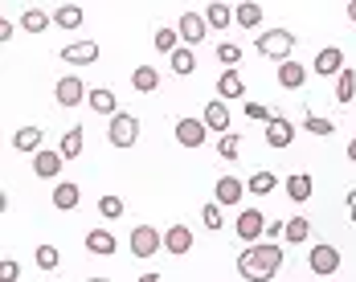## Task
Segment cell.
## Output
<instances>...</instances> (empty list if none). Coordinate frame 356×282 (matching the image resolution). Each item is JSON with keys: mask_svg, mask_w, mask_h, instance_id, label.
<instances>
[{"mask_svg": "<svg viewBox=\"0 0 356 282\" xmlns=\"http://www.w3.org/2000/svg\"><path fill=\"white\" fill-rule=\"evenodd\" d=\"M279 266H283V249L270 246V242H258L238 258V270H242L246 282H270L279 274Z\"/></svg>", "mask_w": 356, "mask_h": 282, "instance_id": "obj_1", "label": "cell"}, {"mask_svg": "<svg viewBox=\"0 0 356 282\" xmlns=\"http://www.w3.org/2000/svg\"><path fill=\"white\" fill-rule=\"evenodd\" d=\"M107 140L115 143V147H131V143L140 140V119L119 110V115L111 119V127H107Z\"/></svg>", "mask_w": 356, "mask_h": 282, "instance_id": "obj_2", "label": "cell"}, {"mask_svg": "<svg viewBox=\"0 0 356 282\" xmlns=\"http://www.w3.org/2000/svg\"><path fill=\"white\" fill-rule=\"evenodd\" d=\"M295 49V33H286V29H270V33H258V53H266V58H283Z\"/></svg>", "mask_w": 356, "mask_h": 282, "instance_id": "obj_3", "label": "cell"}, {"mask_svg": "<svg viewBox=\"0 0 356 282\" xmlns=\"http://www.w3.org/2000/svg\"><path fill=\"white\" fill-rule=\"evenodd\" d=\"M54 94H58V103H62V106H78V103H86V99H90V90L82 86V78H78V74H66V78H58Z\"/></svg>", "mask_w": 356, "mask_h": 282, "instance_id": "obj_4", "label": "cell"}, {"mask_svg": "<svg viewBox=\"0 0 356 282\" xmlns=\"http://www.w3.org/2000/svg\"><path fill=\"white\" fill-rule=\"evenodd\" d=\"M160 246H164L160 229H152V225H136V229H131V254H136V258H152Z\"/></svg>", "mask_w": 356, "mask_h": 282, "instance_id": "obj_5", "label": "cell"}, {"mask_svg": "<svg viewBox=\"0 0 356 282\" xmlns=\"http://www.w3.org/2000/svg\"><path fill=\"white\" fill-rule=\"evenodd\" d=\"M262 233H266V217H262L258 209H246L242 217H238V238H242V242H254V246H258Z\"/></svg>", "mask_w": 356, "mask_h": 282, "instance_id": "obj_6", "label": "cell"}, {"mask_svg": "<svg viewBox=\"0 0 356 282\" xmlns=\"http://www.w3.org/2000/svg\"><path fill=\"white\" fill-rule=\"evenodd\" d=\"M62 62H70V66H90V62H99V41H74L62 49Z\"/></svg>", "mask_w": 356, "mask_h": 282, "instance_id": "obj_7", "label": "cell"}, {"mask_svg": "<svg viewBox=\"0 0 356 282\" xmlns=\"http://www.w3.org/2000/svg\"><path fill=\"white\" fill-rule=\"evenodd\" d=\"M242 192H246V184H242L238 176H221L213 184V201L221 205V209H225V205H238V201H242Z\"/></svg>", "mask_w": 356, "mask_h": 282, "instance_id": "obj_8", "label": "cell"}, {"mask_svg": "<svg viewBox=\"0 0 356 282\" xmlns=\"http://www.w3.org/2000/svg\"><path fill=\"white\" fill-rule=\"evenodd\" d=\"M316 74H323V78H340V74H344V53H340L336 45L320 49V53H316Z\"/></svg>", "mask_w": 356, "mask_h": 282, "instance_id": "obj_9", "label": "cell"}, {"mask_svg": "<svg viewBox=\"0 0 356 282\" xmlns=\"http://www.w3.org/2000/svg\"><path fill=\"white\" fill-rule=\"evenodd\" d=\"M205 25H209V21H205L201 13H184L180 25H177V33L184 37L188 45H201V41H205Z\"/></svg>", "mask_w": 356, "mask_h": 282, "instance_id": "obj_10", "label": "cell"}, {"mask_svg": "<svg viewBox=\"0 0 356 282\" xmlns=\"http://www.w3.org/2000/svg\"><path fill=\"white\" fill-rule=\"evenodd\" d=\"M177 143L180 147H201V143H205V123H201V119H180Z\"/></svg>", "mask_w": 356, "mask_h": 282, "instance_id": "obj_11", "label": "cell"}, {"mask_svg": "<svg viewBox=\"0 0 356 282\" xmlns=\"http://www.w3.org/2000/svg\"><path fill=\"white\" fill-rule=\"evenodd\" d=\"M312 270H316V274H336V270H340V249L336 246H316L312 249Z\"/></svg>", "mask_w": 356, "mask_h": 282, "instance_id": "obj_12", "label": "cell"}, {"mask_svg": "<svg viewBox=\"0 0 356 282\" xmlns=\"http://www.w3.org/2000/svg\"><path fill=\"white\" fill-rule=\"evenodd\" d=\"M291 140H295V127L286 123L283 115H275V119L266 123V143H270V147H291Z\"/></svg>", "mask_w": 356, "mask_h": 282, "instance_id": "obj_13", "label": "cell"}, {"mask_svg": "<svg viewBox=\"0 0 356 282\" xmlns=\"http://www.w3.org/2000/svg\"><path fill=\"white\" fill-rule=\"evenodd\" d=\"M33 172L45 176V180H54L58 172H62V151H45V147H41V151L33 156Z\"/></svg>", "mask_w": 356, "mask_h": 282, "instance_id": "obj_14", "label": "cell"}, {"mask_svg": "<svg viewBox=\"0 0 356 282\" xmlns=\"http://www.w3.org/2000/svg\"><path fill=\"white\" fill-rule=\"evenodd\" d=\"M164 249H168V254H188V249H193V229H188V225H172V229L164 233Z\"/></svg>", "mask_w": 356, "mask_h": 282, "instance_id": "obj_15", "label": "cell"}, {"mask_svg": "<svg viewBox=\"0 0 356 282\" xmlns=\"http://www.w3.org/2000/svg\"><path fill=\"white\" fill-rule=\"evenodd\" d=\"M217 94H221V99H246V82H242V74L225 70L221 78H217Z\"/></svg>", "mask_w": 356, "mask_h": 282, "instance_id": "obj_16", "label": "cell"}, {"mask_svg": "<svg viewBox=\"0 0 356 282\" xmlns=\"http://www.w3.org/2000/svg\"><path fill=\"white\" fill-rule=\"evenodd\" d=\"M205 127H209V131H225V135H229V106L221 103V99H213V103L205 106Z\"/></svg>", "mask_w": 356, "mask_h": 282, "instance_id": "obj_17", "label": "cell"}, {"mask_svg": "<svg viewBox=\"0 0 356 282\" xmlns=\"http://www.w3.org/2000/svg\"><path fill=\"white\" fill-rule=\"evenodd\" d=\"M86 103H90V110H99V115H111V119L119 115V99H115V90H107V86L90 90V99H86Z\"/></svg>", "mask_w": 356, "mask_h": 282, "instance_id": "obj_18", "label": "cell"}, {"mask_svg": "<svg viewBox=\"0 0 356 282\" xmlns=\"http://www.w3.org/2000/svg\"><path fill=\"white\" fill-rule=\"evenodd\" d=\"M303 82H307V70H303L299 62H291V58H286L283 66H279V86H283V90H299Z\"/></svg>", "mask_w": 356, "mask_h": 282, "instance_id": "obj_19", "label": "cell"}, {"mask_svg": "<svg viewBox=\"0 0 356 282\" xmlns=\"http://www.w3.org/2000/svg\"><path fill=\"white\" fill-rule=\"evenodd\" d=\"M312 188H316V184H312V176H307V172H295V176H286V197H291V201H299V205L312 197Z\"/></svg>", "mask_w": 356, "mask_h": 282, "instance_id": "obj_20", "label": "cell"}, {"mask_svg": "<svg viewBox=\"0 0 356 282\" xmlns=\"http://www.w3.org/2000/svg\"><path fill=\"white\" fill-rule=\"evenodd\" d=\"M86 249H90V254H115V233H111V229H90V233H86Z\"/></svg>", "mask_w": 356, "mask_h": 282, "instance_id": "obj_21", "label": "cell"}, {"mask_svg": "<svg viewBox=\"0 0 356 282\" xmlns=\"http://www.w3.org/2000/svg\"><path fill=\"white\" fill-rule=\"evenodd\" d=\"M13 147H17V151H41V127H21V131H17V135H13Z\"/></svg>", "mask_w": 356, "mask_h": 282, "instance_id": "obj_22", "label": "cell"}, {"mask_svg": "<svg viewBox=\"0 0 356 282\" xmlns=\"http://www.w3.org/2000/svg\"><path fill=\"white\" fill-rule=\"evenodd\" d=\"M246 188L254 192V197H270V192L279 188V176H275V172H254Z\"/></svg>", "mask_w": 356, "mask_h": 282, "instance_id": "obj_23", "label": "cell"}, {"mask_svg": "<svg viewBox=\"0 0 356 282\" xmlns=\"http://www.w3.org/2000/svg\"><path fill=\"white\" fill-rule=\"evenodd\" d=\"M356 99V70L344 66V74L336 78V103H353Z\"/></svg>", "mask_w": 356, "mask_h": 282, "instance_id": "obj_24", "label": "cell"}, {"mask_svg": "<svg viewBox=\"0 0 356 282\" xmlns=\"http://www.w3.org/2000/svg\"><path fill=\"white\" fill-rule=\"evenodd\" d=\"M78 201H82L78 184H58V188H54V205H58V209H78Z\"/></svg>", "mask_w": 356, "mask_h": 282, "instance_id": "obj_25", "label": "cell"}, {"mask_svg": "<svg viewBox=\"0 0 356 282\" xmlns=\"http://www.w3.org/2000/svg\"><path fill=\"white\" fill-rule=\"evenodd\" d=\"M205 21H209V29H225V25L234 21V8H229V4H209V8H205Z\"/></svg>", "mask_w": 356, "mask_h": 282, "instance_id": "obj_26", "label": "cell"}, {"mask_svg": "<svg viewBox=\"0 0 356 282\" xmlns=\"http://www.w3.org/2000/svg\"><path fill=\"white\" fill-rule=\"evenodd\" d=\"M49 21H54V17H49V13H41V8H25V17H21V25H25L29 33H45V29H49Z\"/></svg>", "mask_w": 356, "mask_h": 282, "instance_id": "obj_27", "label": "cell"}, {"mask_svg": "<svg viewBox=\"0 0 356 282\" xmlns=\"http://www.w3.org/2000/svg\"><path fill=\"white\" fill-rule=\"evenodd\" d=\"M82 127H74V131H66V135H62V160H78V156H82Z\"/></svg>", "mask_w": 356, "mask_h": 282, "instance_id": "obj_28", "label": "cell"}, {"mask_svg": "<svg viewBox=\"0 0 356 282\" xmlns=\"http://www.w3.org/2000/svg\"><path fill=\"white\" fill-rule=\"evenodd\" d=\"M131 86H136V90H143V94H147V90H156V86H160V74L152 70V66H140V70L131 74Z\"/></svg>", "mask_w": 356, "mask_h": 282, "instance_id": "obj_29", "label": "cell"}, {"mask_svg": "<svg viewBox=\"0 0 356 282\" xmlns=\"http://www.w3.org/2000/svg\"><path fill=\"white\" fill-rule=\"evenodd\" d=\"M234 17H238L242 29H258V25H262V8H258V4H238Z\"/></svg>", "mask_w": 356, "mask_h": 282, "instance_id": "obj_30", "label": "cell"}, {"mask_svg": "<svg viewBox=\"0 0 356 282\" xmlns=\"http://www.w3.org/2000/svg\"><path fill=\"white\" fill-rule=\"evenodd\" d=\"M54 21H58L62 29H78V25H82V8H78V4H62V8L54 13Z\"/></svg>", "mask_w": 356, "mask_h": 282, "instance_id": "obj_31", "label": "cell"}, {"mask_svg": "<svg viewBox=\"0 0 356 282\" xmlns=\"http://www.w3.org/2000/svg\"><path fill=\"white\" fill-rule=\"evenodd\" d=\"M307 233H312V221L307 217H291L286 221V242H303Z\"/></svg>", "mask_w": 356, "mask_h": 282, "instance_id": "obj_32", "label": "cell"}, {"mask_svg": "<svg viewBox=\"0 0 356 282\" xmlns=\"http://www.w3.org/2000/svg\"><path fill=\"white\" fill-rule=\"evenodd\" d=\"M172 70H177L180 78L197 70V58H193V49H177V53H172Z\"/></svg>", "mask_w": 356, "mask_h": 282, "instance_id": "obj_33", "label": "cell"}, {"mask_svg": "<svg viewBox=\"0 0 356 282\" xmlns=\"http://www.w3.org/2000/svg\"><path fill=\"white\" fill-rule=\"evenodd\" d=\"M217 151H221V160H238V151H242V135H221V143H217Z\"/></svg>", "mask_w": 356, "mask_h": 282, "instance_id": "obj_34", "label": "cell"}, {"mask_svg": "<svg viewBox=\"0 0 356 282\" xmlns=\"http://www.w3.org/2000/svg\"><path fill=\"white\" fill-rule=\"evenodd\" d=\"M217 62H225L229 70L242 62V45H234V41H225V45H217Z\"/></svg>", "mask_w": 356, "mask_h": 282, "instance_id": "obj_35", "label": "cell"}, {"mask_svg": "<svg viewBox=\"0 0 356 282\" xmlns=\"http://www.w3.org/2000/svg\"><path fill=\"white\" fill-rule=\"evenodd\" d=\"M58 258H62L58 246H37V266L41 270H58Z\"/></svg>", "mask_w": 356, "mask_h": 282, "instance_id": "obj_36", "label": "cell"}, {"mask_svg": "<svg viewBox=\"0 0 356 282\" xmlns=\"http://www.w3.org/2000/svg\"><path fill=\"white\" fill-rule=\"evenodd\" d=\"M99 217H107V221L123 217V201L119 197H99Z\"/></svg>", "mask_w": 356, "mask_h": 282, "instance_id": "obj_37", "label": "cell"}, {"mask_svg": "<svg viewBox=\"0 0 356 282\" xmlns=\"http://www.w3.org/2000/svg\"><path fill=\"white\" fill-rule=\"evenodd\" d=\"M303 131H312V135H332L336 127H332L327 119H320V115H307V119H303Z\"/></svg>", "mask_w": 356, "mask_h": 282, "instance_id": "obj_38", "label": "cell"}, {"mask_svg": "<svg viewBox=\"0 0 356 282\" xmlns=\"http://www.w3.org/2000/svg\"><path fill=\"white\" fill-rule=\"evenodd\" d=\"M156 49H160V53H177L180 49L177 33H172V29H156Z\"/></svg>", "mask_w": 356, "mask_h": 282, "instance_id": "obj_39", "label": "cell"}, {"mask_svg": "<svg viewBox=\"0 0 356 282\" xmlns=\"http://www.w3.org/2000/svg\"><path fill=\"white\" fill-rule=\"evenodd\" d=\"M201 217H205V225H209V229H221V205H217V201H209V205L201 209Z\"/></svg>", "mask_w": 356, "mask_h": 282, "instance_id": "obj_40", "label": "cell"}, {"mask_svg": "<svg viewBox=\"0 0 356 282\" xmlns=\"http://www.w3.org/2000/svg\"><path fill=\"white\" fill-rule=\"evenodd\" d=\"M21 279V266L13 262V258H4V266H0V282H17Z\"/></svg>", "mask_w": 356, "mask_h": 282, "instance_id": "obj_41", "label": "cell"}, {"mask_svg": "<svg viewBox=\"0 0 356 282\" xmlns=\"http://www.w3.org/2000/svg\"><path fill=\"white\" fill-rule=\"evenodd\" d=\"M246 115H250V119H258V123H270V119H275L262 103H246Z\"/></svg>", "mask_w": 356, "mask_h": 282, "instance_id": "obj_42", "label": "cell"}, {"mask_svg": "<svg viewBox=\"0 0 356 282\" xmlns=\"http://www.w3.org/2000/svg\"><path fill=\"white\" fill-rule=\"evenodd\" d=\"M275 238H286V221H270L266 225V242L275 246Z\"/></svg>", "mask_w": 356, "mask_h": 282, "instance_id": "obj_43", "label": "cell"}, {"mask_svg": "<svg viewBox=\"0 0 356 282\" xmlns=\"http://www.w3.org/2000/svg\"><path fill=\"white\" fill-rule=\"evenodd\" d=\"M0 41H4V45H8V41H13V21H8V17H4V21H0Z\"/></svg>", "mask_w": 356, "mask_h": 282, "instance_id": "obj_44", "label": "cell"}, {"mask_svg": "<svg viewBox=\"0 0 356 282\" xmlns=\"http://www.w3.org/2000/svg\"><path fill=\"white\" fill-rule=\"evenodd\" d=\"M348 213H353V221H356V188L348 192Z\"/></svg>", "mask_w": 356, "mask_h": 282, "instance_id": "obj_45", "label": "cell"}, {"mask_svg": "<svg viewBox=\"0 0 356 282\" xmlns=\"http://www.w3.org/2000/svg\"><path fill=\"white\" fill-rule=\"evenodd\" d=\"M348 160H353V164H356V140L348 143Z\"/></svg>", "mask_w": 356, "mask_h": 282, "instance_id": "obj_46", "label": "cell"}, {"mask_svg": "<svg viewBox=\"0 0 356 282\" xmlns=\"http://www.w3.org/2000/svg\"><path fill=\"white\" fill-rule=\"evenodd\" d=\"M140 282H160V274H143V279Z\"/></svg>", "mask_w": 356, "mask_h": 282, "instance_id": "obj_47", "label": "cell"}, {"mask_svg": "<svg viewBox=\"0 0 356 282\" xmlns=\"http://www.w3.org/2000/svg\"><path fill=\"white\" fill-rule=\"evenodd\" d=\"M348 17H353V25H356V0H353V4H348Z\"/></svg>", "mask_w": 356, "mask_h": 282, "instance_id": "obj_48", "label": "cell"}, {"mask_svg": "<svg viewBox=\"0 0 356 282\" xmlns=\"http://www.w3.org/2000/svg\"><path fill=\"white\" fill-rule=\"evenodd\" d=\"M86 282H107V279H86Z\"/></svg>", "mask_w": 356, "mask_h": 282, "instance_id": "obj_49", "label": "cell"}]
</instances>
